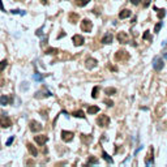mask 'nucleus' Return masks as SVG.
I'll return each mask as SVG.
<instances>
[{
    "mask_svg": "<svg viewBox=\"0 0 167 167\" xmlns=\"http://www.w3.org/2000/svg\"><path fill=\"white\" fill-rule=\"evenodd\" d=\"M114 58H115L116 62H127V60H129V54L127 51H124V50H120V51H118L115 54Z\"/></svg>",
    "mask_w": 167,
    "mask_h": 167,
    "instance_id": "nucleus-1",
    "label": "nucleus"
},
{
    "mask_svg": "<svg viewBox=\"0 0 167 167\" xmlns=\"http://www.w3.org/2000/svg\"><path fill=\"white\" fill-rule=\"evenodd\" d=\"M93 29V22L89 20V18H85L81 21V30L82 32H86V33H90Z\"/></svg>",
    "mask_w": 167,
    "mask_h": 167,
    "instance_id": "nucleus-2",
    "label": "nucleus"
},
{
    "mask_svg": "<svg viewBox=\"0 0 167 167\" xmlns=\"http://www.w3.org/2000/svg\"><path fill=\"white\" fill-rule=\"evenodd\" d=\"M11 125H12L11 118L7 116V115H1V116H0V127H1V128H9Z\"/></svg>",
    "mask_w": 167,
    "mask_h": 167,
    "instance_id": "nucleus-3",
    "label": "nucleus"
},
{
    "mask_svg": "<svg viewBox=\"0 0 167 167\" xmlns=\"http://www.w3.org/2000/svg\"><path fill=\"white\" fill-rule=\"evenodd\" d=\"M97 124L99 127H107V125H110V118L107 115H99L98 119H97Z\"/></svg>",
    "mask_w": 167,
    "mask_h": 167,
    "instance_id": "nucleus-4",
    "label": "nucleus"
},
{
    "mask_svg": "<svg viewBox=\"0 0 167 167\" xmlns=\"http://www.w3.org/2000/svg\"><path fill=\"white\" fill-rule=\"evenodd\" d=\"M165 67V63H163V60L161 59V58H154V60H153V68L157 70V72H161L162 69Z\"/></svg>",
    "mask_w": 167,
    "mask_h": 167,
    "instance_id": "nucleus-5",
    "label": "nucleus"
},
{
    "mask_svg": "<svg viewBox=\"0 0 167 167\" xmlns=\"http://www.w3.org/2000/svg\"><path fill=\"white\" fill-rule=\"evenodd\" d=\"M29 128H30V131H32V132L37 133V132L42 131V124H41V123H38L37 120H32V122L29 123Z\"/></svg>",
    "mask_w": 167,
    "mask_h": 167,
    "instance_id": "nucleus-6",
    "label": "nucleus"
},
{
    "mask_svg": "<svg viewBox=\"0 0 167 167\" xmlns=\"http://www.w3.org/2000/svg\"><path fill=\"white\" fill-rule=\"evenodd\" d=\"M72 42H73V44L74 46H82L84 44V42H85V39H84V37L82 35H80V34H76V35H73L72 37Z\"/></svg>",
    "mask_w": 167,
    "mask_h": 167,
    "instance_id": "nucleus-7",
    "label": "nucleus"
},
{
    "mask_svg": "<svg viewBox=\"0 0 167 167\" xmlns=\"http://www.w3.org/2000/svg\"><path fill=\"white\" fill-rule=\"evenodd\" d=\"M73 137H74L73 132H69V131H62V140H63L64 142H70V141L73 140Z\"/></svg>",
    "mask_w": 167,
    "mask_h": 167,
    "instance_id": "nucleus-8",
    "label": "nucleus"
},
{
    "mask_svg": "<svg viewBox=\"0 0 167 167\" xmlns=\"http://www.w3.org/2000/svg\"><path fill=\"white\" fill-rule=\"evenodd\" d=\"M97 65H98V62L94 58H88L86 62H85V67L88 68V69H94Z\"/></svg>",
    "mask_w": 167,
    "mask_h": 167,
    "instance_id": "nucleus-9",
    "label": "nucleus"
},
{
    "mask_svg": "<svg viewBox=\"0 0 167 167\" xmlns=\"http://www.w3.org/2000/svg\"><path fill=\"white\" fill-rule=\"evenodd\" d=\"M34 141H35L38 145L42 146V145H44V144L48 141V137H47L46 134H39V136H35V137H34Z\"/></svg>",
    "mask_w": 167,
    "mask_h": 167,
    "instance_id": "nucleus-10",
    "label": "nucleus"
},
{
    "mask_svg": "<svg viewBox=\"0 0 167 167\" xmlns=\"http://www.w3.org/2000/svg\"><path fill=\"white\" fill-rule=\"evenodd\" d=\"M116 39H118V42H120L122 44L128 43V35L125 34V32H119V33L116 34Z\"/></svg>",
    "mask_w": 167,
    "mask_h": 167,
    "instance_id": "nucleus-11",
    "label": "nucleus"
},
{
    "mask_svg": "<svg viewBox=\"0 0 167 167\" xmlns=\"http://www.w3.org/2000/svg\"><path fill=\"white\" fill-rule=\"evenodd\" d=\"M112 41H114V35H112L111 33L104 34V37L102 38V43H106V44H110Z\"/></svg>",
    "mask_w": 167,
    "mask_h": 167,
    "instance_id": "nucleus-12",
    "label": "nucleus"
},
{
    "mask_svg": "<svg viewBox=\"0 0 167 167\" xmlns=\"http://www.w3.org/2000/svg\"><path fill=\"white\" fill-rule=\"evenodd\" d=\"M26 146H28V150H29V153H30L33 157H37V155H38V150L35 149V146H34V145H32L30 142H28V144H26Z\"/></svg>",
    "mask_w": 167,
    "mask_h": 167,
    "instance_id": "nucleus-13",
    "label": "nucleus"
},
{
    "mask_svg": "<svg viewBox=\"0 0 167 167\" xmlns=\"http://www.w3.org/2000/svg\"><path fill=\"white\" fill-rule=\"evenodd\" d=\"M131 14H132V12H131L129 9H123V11H120V13H119V18L124 20V18L129 17Z\"/></svg>",
    "mask_w": 167,
    "mask_h": 167,
    "instance_id": "nucleus-14",
    "label": "nucleus"
},
{
    "mask_svg": "<svg viewBox=\"0 0 167 167\" xmlns=\"http://www.w3.org/2000/svg\"><path fill=\"white\" fill-rule=\"evenodd\" d=\"M97 112H99V107L98 106H90V107H88V114L89 115H94Z\"/></svg>",
    "mask_w": 167,
    "mask_h": 167,
    "instance_id": "nucleus-15",
    "label": "nucleus"
},
{
    "mask_svg": "<svg viewBox=\"0 0 167 167\" xmlns=\"http://www.w3.org/2000/svg\"><path fill=\"white\" fill-rule=\"evenodd\" d=\"M50 95H51V93L48 90L44 92V93L43 92H37L35 93V98H43V97H50Z\"/></svg>",
    "mask_w": 167,
    "mask_h": 167,
    "instance_id": "nucleus-16",
    "label": "nucleus"
},
{
    "mask_svg": "<svg viewBox=\"0 0 167 167\" xmlns=\"http://www.w3.org/2000/svg\"><path fill=\"white\" fill-rule=\"evenodd\" d=\"M78 14L77 13H69V21L72 22V24H76L77 21H78Z\"/></svg>",
    "mask_w": 167,
    "mask_h": 167,
    "instance_id": "nucleus-17",
    "label": "nucleus"
},
{
    "mask_svg": "<svg viewBox=\"0 0 167 167\" xmlns=\"http://www.w3.org/2000/svg\"><path fill=\"white\" fill-rule=\"evenodd\" d=\"M72 115H73L74 118H80V119H84V118H85V114H84V111H81V110H78V111H73Z\"/></svg>",
    "mask_w": 167,
    "mask_h": 167,
    "instance_id": "nucleus-18",
    "label": "nucleus"
},
{
    "mask_svg": "<svg viewBox=\"0 0 167 167\" xmlns=\"http://www.w3.org/2000/svg\"><path fill=\"white\" fill-rule=\"evenodd\" d=\"M9 100H11L9 97H7V95H1V97H0V104H1V106H5V104L9 103Z\"/></svg>",
    "mask_w": 167,
    "mask_h": 167,
    "instance_id": "nucleus-19",
    "label": "nucleus"
},
{
    "mask_svg": "<svg viewBox=\"0 0 167 167\" xmlns=\"http://www.w3.org/2000/svg\"><path fill=\"white\" fill-rule=\"evenodd\" d=\"M104 94H107V95H114V94H116V89H115V88H106V89H104Z\"/></svg>",
    "mask_w": 167,
    "mask_h": 167,
    "instance_id": "nucleus-20",
    "label": "nucleus"
},
{
    "mask_svg": "<svg viewBox=\"0 0 167 167\" xmlns=\"http://www.w3.org/2000/svg\"><path fill=\"white\" fill-rule=\"evenodd\" d=\"M74 3H76V5H78V7H85L86 4L90 3V0H74Z\"/></svg>",
    "mask_w": 167,
    "mask_h": 167,
    "instance_id": "nucleus-21",
    "label": "nucleus"
},
{
    "mask_svg": "<svg viewBox=\"0 0 167 167\" xmlns=\"http://www.w3.org/2000/svg\"><path fill=\"white\" fill-rule=\"evenodd\" d=\"M46 54H47V55H56V54H58V48H52V47H50V48L46 50Z\"/></svg>",
    "mask_w": 167,
    "mask_h": 167,
    "instance_id": "nucleus-22",
    "label": "nucleus"
},
{
    "mask_svg": "<svg viewBox=\"0 0 167 167\" xmlns=\"http://www.w3.org/2000/svg\"><path fill=\"white\" fill-rule=\"evenodd\" d=\"M81 140H82L85 144H89V142L92 141V137H90L89 134H81Z\"/></svg>",
    "mask_w": 167,
    "mask_h": 167,
    "instance_id": "nucleus-23",
    "label": "nucleus"
},
{
    "mask_svg": "<svg viewBox=\"0 0 167 167\" xmlns=\"http://www.w3.org/2000/svg\"><path fill=\"white\" fill-rule=\"evenodd\" d=\"M102 157H103V159H106L108 163H112V162H114V161H112V158H111V157H110L106 151H103V153H102Z\"/></svg>",
    "mask_w": 167,
    "mask_h": 167,
    "instance_id": "nucleus-24",
    "label": "nucleus"
},
{
    "mask_svg": "<svg viewBox=\"0 0 167 167\" xmlns=\"http://www.w3.org/2000/svg\"><path fill=\"white\" fill-rule=\"evenodd\" d=\"M98 92H99V88L95 86V88L92 90V97H93V98H98Z\"/></svg>",
    "mask_w": 167,
    "mask_h": 167,
    "instance_id": "nucleus-25",
    "label": "nucleus"
},
{
    "mask_svg": "<svg viewBox=\"0 0 167 167\" xmlns=\"http://www.w3.org/2000/svg\"><path fill=\"white\" fill-rule=\"evenodd\" d=\"M165 16H166V11L165 9H158V18L162 20Z\"/></svg>",
    "mask_w": 167,
    "mask_h": 167,
    "instance_id": "nucleus-26",
    "label": "nucleus"
},
{
    "mask_svg": "<svg viewBox=\"0 0 167 167\" xmlns=\"http://www.w3.org/2000/svg\"><path fill=\"white\" fill-rule=\"evenodd\" d=\"M7 65H8V62H7V60H1V62H0V72L4 70Z\"/></svg>",
    "mask_w": 167,
    "mask_h": 167,
    "instance_id": "nucleus-27",
    "label": "nucleus"
},
{
    "mask_svg": "<svg viewBox=\"0 0 167 167\" xmlns=\"http://www.w3.org/2000/svg\"><path fill=\"white\" fill-rule=\"evenodd\" d=\"M94 163H98V159L94 158V157H90V158L88 159V165H94Z\"/></svg>",
    "mask_w": 167,
    "mask_h": 167,
    "instance_id": "nucleus-28",
    "label": "nucleus"
},
{
    "mask_svg": "<svg viewBox=\"0 0 167 167\" xmlns=\"http://www.w3.org/2000/svg\"><path fill=\"white\" fill-rule=\"evenodd\" d=\"M142 38H144L145 41H146V39H148V41H151V35H150V33H149V30H146V32L144 33Z\"/></svg>",
    "mask_w": 167,
    "mask_h": 167,
    "instance_id": "nucleus-29",
    "label": "nucleus"
},
{
    "mask_svg": "<svg viewBox=\"0 0 167 167\" xmlns=\"http://www.w3.org/2000/svg\"><path fill=\"white\" fill-rule=\"evenodd\" d=\"M33 78L35 80V81H39V82H41V81L43 80V77H42V76H41L39 73H35V74L33 76Z\"/></svg>",
    "mask_w": 167,
    "mask_h": 167,
    "instance_id": "nucleus-30",
    "label": "nucleus"
},
{
    "mask_svg": "<svg viewBox=\"0 0 167 167\" xmlns=\"http://www.w3.org/2000/svg\"><path fill=\"white\" fill-rule=\"evenodd\" d=\"M161 28H162V22H158V24L154 26V32H155V33H158V32L161 30Z\"/></svg>",
    "mask_w": 167,
    "mask_h": 167,
    "instance_id": "nucleus-31",
    "label": "nucleus"
},
{
    "mask_svg": "<svg viewBox=\"0 0 167 167\" xmlns=\"http://www.w3.org/2000/svg\"><path fill=\"white\" fill-rule=\"evenodd\" d=\"M104 103H106V104H107L108 107H111V106H114V102H112V100H111V99H104Z\"/></svg>",
    "mask_w": 167,
    "mask_h": 167,
    "instance_id": "nucleus-32",
    "label": "nucleus"
},
{
    "mask_svg": "<svg viewBox=\"0 0 167 167\" xmlns=\"http://www.w3.org/2000/svg\"><path fill=\"white\" fill-rule=\"evenodd\" d=\"M13 140H14V137H9V138H8V141H7V146H9V145L13 142Z\"/></svg>",
    "mask_w": 167,
    "mask_h": 167,
    "instance_id": "nucleus-33",
    "label": "nucleus"
},
{
    "mask_svg": "<svg viewBox=\"0 0 167 167\" xmlns=\"http://www.w3.org/2000/svg\"><path fill=\"white\" fill-rule=\"evenodd\" d=\"M150 3H151V0H145V1H144V7H145V8H146V7H149V5H150Z\"/></svg>",
    "mask_w": 167,
    "mask_h": 167,
    "instance_id": "nucleus-34",
    "label": "nucleus"
},
{
    "mask_svg": "<svg viewBox=\"0 0 167 167\" xmlns=\"http://www.w3.org/2000/svg\"><path fill=\"white\" fill-rule=\"evenodd\" d=\"M131 3H132L133 5H138V4L141 3V0H131Z\"/></svg>",
    "mask_w": 167,
    "mask_h": 167,
    "instance_id": "nucleus-35",
    "label": "nucleus"
},
{
    "mask_svg": "<svg viewBox=\"0 0 167 167\" xmlns=\"http://www.w3.org/2000/svg\"><path fill=\"white\" fill-rule=\"evenodd\" d=\"M41 34H42V29H38L37 30V35H41Z\"/></svg>",
    "mask_w": 167,
    "mask_h": 167,
    "instance_id": "nucleus-36",
    "label": "nucleus"
},
{
    "mask_svg": "<svg viewBox=\"0 0 167 167\" xmlns=\"http://www.w3.org/2000/svg\"><path fill=\"white\" fill-rule=\"evenodd\" d=\"M163 58H165V59H167V51H165V52H163Z\"/></svg>",
    "mask_w": 167,
    "mask_h": 167,
    "instance_id": "nucleus-37",
    "label": "nucleus"
},
{
    "mask_svg": "<svg viewBox=\"0 0 167 167\" xmlns=\"http://www.w3.org/2000/svg\"><path fill=\"white\" fill-rule=\"evenodd\" d=\"M42 1H43V3H46V0H42Z\"/></svg>",
    "mask_w": 167,
    "mask_h": 167,
    "instance_id": "nucleus-38",
    "label": "nucleus"
}]
</instances>
